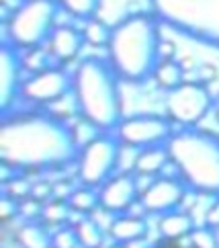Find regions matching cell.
I'll return each instance as SVG.
<instances>
[{"label": "cell", "mask_w": 219, "mask_h": 248, "mask_svg": "<svg viewBox=\"0 0 219 248\" xmlns=\"http://www.w3.org/2000/svg\"><path fill=\"white\" fill-rule=\"evenodd\" d=\"M111 33H113V27H109L99 16L84 21V27H82L84 41L92 47H107L111 41Z\"/></svg>", "instance_id": "22"}, {"label": "cell", "mask_w": 219, "mask_h": 248, "mask_svg": "<svg viewBox=\"0 0 219 248\" xmlns=\"http://www.w3.org/2000/svg\"><path fill=\"white\" fill-rule=\"evenodd\" d=\"M72 91V76L62 66H54L43 72L31 74L23 82L21 96L35 105H54L66 99Z\"/></svg>", "instance_id": "10"}, {"label": "cell", "mask_w": 219, "mask_h": 248, "mask_svg": "<svg viewBox=\"0 0 219 248\" xmlns=\"http://www.w3.org/2000/svg\"><path fill=\"white\" fill-rule=\"evenodd\" d=\"M154 248H195L190 242H189V246H185L180 240H168V238H162L160 242H156L154 244Z\"/></svg>", "instance_id": "35"}, {"label": "cell", "mask_w": 219, "mask_h": 248, "mask_svg": "<svg viewBox=\"0 0 219 248\" xmlns=\"http://www.w3.org/2000/svg\"><path fill=\"white\" fill-rule=\"evenodd\" d=\"M215 76H217V72H215V68L211 64H203V66H201V70H199V82L207 84V82H211Z\"/></svg>", "instance_id": "34"}, {"label": "cell", "mask_w": 219, "mask_h": 248, "mask_svg": "<svg viewBox=\"0 0 219 248\" xmlns=\"http://www.w3.org/2000/svg\"><path fill=\"white\" fill-rule=\"evenodd\" d=\"M174 123L156 113H139L123 117L115 129V136L125 148H152V146H166L174 134Z\"/></svg>", "instance_id": "9"}, {"label": "cell", "mask_w": 219, "mask_h": 248, "mask_svg": "<svg viewBox=\"0 0 219 248\" xmlns=\"http://www.w3.org/2000/svg\"><path fill=\"white\" fill-rule=\"evenodd\" d=\"M16 242L21 248H54V232L45 221H25L16 232Z\"/></svg>", "instance_id": "18"}, {"label": "cell", "mask_w": 219, "mask_h": 248, "mask_svg": "<svg viewBox=\"0 0 219 248\" xmlns=\"http://www.w3.org/2000/svg\"><path fill=\"white\" fill-rule=\"evenodd\" d=\"M107 232L117 244H137L147 236V221L144 216H117L111 219Z\"/></svg>", "instance_id": "15"}, {"label": "cell", "mask_w": 219, "mask_h": 248, "mask_svg": "<svg viewBox=\"0 0 219 248\" xmlns=\"http://www.w3.org/2000/svg\"><path fill=\"white\" fill-rule=\"evenodd\" d=\"M43 205H45V203L39 201V199L25 197L19 201V216L25 217L27 221H35V219L43 217Z\"/></svg>", "instance_id": "28"}, {"label": "cell", "mask_w": 219, "mask_h": 248, "mask_svg": "<svg viewBox=\"0 0 219 248\" xmlns=\"http://www.w3.org/2000/svg\"><path fill=\"white\" fill-rule=\"evenodd\" d=\"M68 203H70V207H72L74 211H78V214H82V216L94 214L96 209H101L99 191H96L94 187H86V185L74 189L72 195L68 197Z\"/></svg>", "instance_id": "21"}, {"label": "cell", "mask_w": 219, "mask_h": 248, "mask_svg": "<svg viewBox=\"0 0 219 248\" xmlns=\"http://www.w3.org/2000/svg\"><path fill=\"white\" fill-rule=\"evenodd\" d=\"M205 226L219 230V201H215L213 205L205 211Z\"/></svg>", "instance_id": "31"}, {"label": "cell", "mask_w": 219, "mask_h": 248, "mask_svg": "<svg viewBox=\"0 0 219 248\" xmlns=\"http://www.w3.org/2000/svg\"><path fill=\"white\" fill-rule=\"evenodd\" d=\"M150 6L168 29L219 49V0H150Z\"/></svg>", "instance_id": "5"}, {"label": "cell", "mask_w": 219, "mask_h": 248, "mask_svg": "<svg viewBox=\"0 0 219 248\" xmlns=\"http://www.w3.org/2000/svg\"><path fill=\"white\" fill-rule=\"evenodd\" d=\"M78 234V242L82 248H102L104 244V228L94 217H84L74 226Z\"/></svg>", "instance_id": "20"}, {"label": "cell", "mask_w": 219, "mask_h": 248, "mask_svg": "<svg viewBox=\"0 0 219 248\" xmlns=\"http://www.w3.org/2000/svg\"><path fill=\"white\" fill-rule=\"evenodd\" d=\"M215 96L203 82H182L166 94V117L180 127H197L209 111H213Z\"/></svg>", "instance_id": "8"}, {"label": "cell", "mask_w": 219, "mask_h": 248, "mask_svg": "<svg viewBox=\"0 0 219 248\" xmlns=\"http://www.w3.org/2000/svg\"><path fill=\"white\" fill-rule=\"evenodd\" d=\"M109 248H125V244H117V242H115V244L109 246Z\"/></svg>", "instance_id": "37"}, {"label": "cell", "mask_w": 219, "mask_h": 248, "mask_svg": "<svg viewBox=\"0 0 219 248\" xmlns=\"http://www.w3.org/2000/svg\"><path fill=\"white\" fill-rule=\"evenodd\" d=\"M187 185L180 181V176H156V179L142 191L139 201L144 203L147 214L164 216L170 211L180 209L187 197Z\"/></svg>", "instance_id": "11"}, {"label": "cell", "mask_w": 219, "mask_h": 248, "mask_svg": "<svg viewBox=\"0 0 219 248\" xmlns=\"http://www.w3.org/2000/svg\"><path fill=\"white\" fill-rule=\"evenodd\" d=\"M154 82L160 86L162 91L170 93L185 82V68L174 60H162L154 72Z\"/></svg>", "instance_id": "19"}, {"label": "cell", "mask_w": 219, "mask_h": 248, "mask_svg": "<svg viewBox=\"0 0 219 248\" xmlns=\"http://www.w3.org/2000/svg\"><path fill=\"white\" fill-rule=\"evenodd\" d=\"M54 64L58 62L51 56V51L45 49V47H33V49H25L23 54V68L29 70L31 74H37V72H43V70H49L54 68Z\"/></svg>", "instance_id": "23"}, {"label": "cell", "mask_w": 219, "mask_h": 248, "mask_svg": "<svg viewBox=\"0 0 219 248\" xmlns=\"http://www.w3.org/2000/svg\"><path fill=\"white\" fill-rule=\"evenodd\" d=\"M170 162L180 181L197 195L219 197V136L199 127H182L168 140Z\"/></svg>", "instance_id": "4"}, {"label": "cell", "mask_w": 219, "mask_h": 248, "mask_svg": "<svg viewBox=\"0 0 219 248\" xmlns=\"http://www.w3.org/2000/svg\"><path fill=\"white\" fill-rule=\"evenodd\" d=\"M213 115H215V121L219 123V93H217L215 103H213Z\"/></svg>", "instance_id": "36"}, {"label": "cell", "mask_w": 219, "mask_h": 248, "mask_svg": "<svg viewBox=\"0 0 219 248\" xmlns=\"http://www.w3.org/2000/svg\"><path fill=\"white\" fill-rule=\"evenodd\" d=\"M70 216H72V207H70L68 199L51 197L43 205V221L49 226H64L70 221Z\"/></svg>", "instance_id": "24"}, {"label": "cell", "mask_w": 219, "mask_h": 248, "mask_svg": "<svg viewBox=\"0 0 219 248\" xmlns=\"http://www.w3.org/2000/svg\"><path fill=\"white\" fill-rule=\"evenodd\" d=\"M72 94L80 117L99 131H115L123 119L119 76L109 60L96 56L82 60L72 74Z\"/></svg>", "instance_id": "3"}, {"label": "cell", "mask_w": 219, "mask_h": 248, "mask_svg": "<svg viewBox=\"0 0 219 248\" xmlns=\"http://www.w3.org/2000/svg\"><path fill=\"white\" fill-rule=\"evenodd\" d=\"M158 230H160L162 238H168V240H182V238H189V234L195 230V219L190 217L189 211H170V214L160 216L158 221Z\"/></svg>", "instance_id": "17"}, {"label": "cell", "mask_w": 219, "mask_h": 248, "mask_svg": "<svg viewBox=\"0 0 219 248\" xmlns=\"http://www.w3.org/2000/svg\"><path fill=\"white\" fill-rule=\"evenodd\" d=\"M80 146L64 119L33 111L8 115L0 125V162L16 172L49 170L78 160Z\"/></svg>", "instance_id": "1"}, {"label": "cell", "mask_w": 219, "mask_h": 248, "mask_svg": "<svg viewBox=\"0 0 219 248\" xmlns=\"http://www.w3.org/2000/svg\"><path fill=\"white\" fill-rule=\"evenodd\" d=\"M23 54L11 43H2L0 47V113L8 115L15 101L19 99L23 82Z\"/></svg>", "instance_id": "13"}, {"label": "cell", "mask_w": 219, "mask_h": 248, "mask_svg": "<svg viewBox=\"0 0 219 248\" xmlns=\"http://www.w3.org/2000/svg\"><path fill=\"white\" fill-rule=\"evenodd\" d=\"M121 146L117 136L104 131L82 146L78 154V181L86 187H102L121 164Z\"/></svg>", "instance_id": "7"}, {"label": "cell", "mask_w": 219, "mask_h": 248, "mask_svg": "<svg viewBox=\"0 0 219 248\" xmlns=\"http://www.w3.org/2000/svg\"><path fill=\"white\" fill-rule=\"evenodd\" d=\"M0 211H2V219H11L15 216H19V201L4 195L0 201Z\"/></svg>", "instance_id": "30"}, {"label": "cell", "mask_w": 219, "mask_h": 248, "mask_svg": "<svg viewBox=\"0 0 219 248\" xmlns=\"http://www.w3.org/2000/svg\"><path fill=\"white\" fill-rule=\"evenodd\" d=\"M189 242L195 246V248H219V238H217V232L213 228L209 226H201V228H195L192 232L189 234Z\"/></svg>", "instance_id": "26"}, {"label": "cell", "mask_w": 219, "mask_h": 248, "mask_svg": "<svg viewBox=\"0 0 219 248\" xmlns=\"http://www.w3.org/2000/svg\"><path fill=\"white\" fill-rule=\"evenodd\" d=\"M58 2L70 16L80 21L94 19L101 8V0H58Z\"/></svg>", "instance_id": "25"}, {"label": "cell", "mask_w": 219, "mask_h": 248, "mask_svg": "<svg viewBox=\"0 0 219 248\" xmlns=\"http://www.w3.org/2000/svg\"><path fill=\"white\" fill-rule=\"evenodd\" d=\"M174 51H176V47H174L172 41H168V39L160 41V62L162 60H174Z\"/></svg>", "instance_id": "33"}, {"label": "cell", "mask_w": 219, "mask_h": 248, "mask_svg": "<svg viewBox=\"0 0 219 248\" xmlns=\"http://www.w3.org/2000/svg\"><path fill=\"white\" fill-rule=\"evenodd\" d=\"M78 234L74 226H62L54 232V248H78Z\"/></svg>", "instance_id": "29"}, {"label": "cell", "mask_w": 219, "mask_h": 248, "mask_svg": "<svg viewBox=\"0 0 219 248\" xmlns=\"http://www.w3.org/2000/svg\"><path fill=\"white\" fill-rule=\"evenodd\" d=\"M170 162V154L166 146H152L137 150L135 162H133V172L137 176H156L162 172L166 164Z\"/></svg>", "instance_id": "16"}, {"label": "cell", "mask_w": 219, "mask_h": 248, "mask_svg": "<svg viewBox=\"0 0 219 248\" xmlns=\"http://www.w3.org/2000/svg\"><path fill=\"white\" fill-rule=\"evenodd\" d=\"M72 185H70L68 181H58V183H54V197H58V199H68L70 195H72Z\"/></svg>", "instance_id": "32"}, {"label": "cell", "mask_w": 219, "mask_h": 248, "mask_svg": "<svg viewBox=\"0 0 219 248\" xmlns=\"http://www.w3.org/2000/svg\"><path fill=\"white\" fill-rule=\"evenodd\" d=\"M4 193L8 195V197L21 201V199H25V197H31V193H33V183L27 181L25 176H15V179H8V181H6Z\"/></svg>", "instance_id": "27"}, {"label": "cell", "mask_w": 219, "mask_h": 248, "mask_svg": "<svg viewBox=\"0 0 219 248\" xmlns=\"http://www.w3.org/2000/svg\"><path fill=\"white\" fill-rule=\"evenodd\" d=\"M101 209L113 216L127 214L135 201H139V183L135 172H115L111 179L99 187Z\"/></svg>", "instance_id": "12"}, {"label": "cell", "mask_w": 219, "mask_h": 248, "mask_svg": "<svg viewBox=\"0 0 219 248\" xmlns=\"http://www.w3.org/2000/svg\"><path fill=\"white\" fill-rule=\"evenodd\" d=\"M58 11V0H23V4L8 16V43L21 51L41 47L56 29Z\"/></svg>", "instance_id": "6"}, {"label": "cell", "mask_w": 219, "mask_h": 248, "mask_svg": "<svg viewBox=\"0 0 219 248\" xmlns=\"http://www.w3.org/2000/svg\"><path fill=\"white\" fill-rule=\"evenodd\" d=\"M160 25L154 13H133L113 25L107 60L119 80L142 84L154 78L160 64Z\"/></svg>", "instance_id": "2"}, {"label": "cell", "mask_w": 219, "mask_h": 248, "mask_svg": "<svg viewBox=\"0 0 219 248\" xmlns=\"http://www.w3.org/2000/svg\"><path fill=\"white\" fill-rule=\"evenodd\" d=\"M84 43L86 41H84L82 29L70 27V25H58L47 41V49L51 51L54 60L62 66V64H70V62H74L78 58Z\"/></svg>", "instance_id": "14"}]
</instances>
